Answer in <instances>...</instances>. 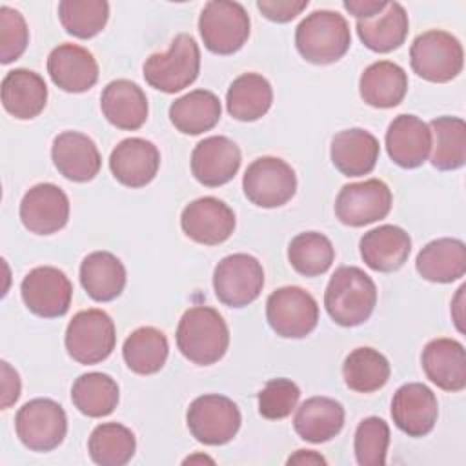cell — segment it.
<instances>
[{
  "mask_svg": "<svg viewBox=\"0 0 466 466\" xmlns=\"http://www.w3.org/2000/svg\"><path fill=\"white\" fill-rule=\"evenodd\" d=\"M58 18L69 35L82 40L93 38L107 24L109 4L106 0H62Z\"/></svg>",
  "mask_w": 466,
  "mask_h": 466,
  "instance_id": "41",
  "label": "cell"
},
{
  "mask_svg": "<svg viewBox=\"0 0 466 466\" xmlns=\"http://www.w3.org/2000/svg\"><path fill=\"white\" fill-rule=\"evenodd\" d=\"M20 295L31 313L44 319H55L67 313L73 286L62 269L53 266H38L24 277Z\"/></svg>",
  "mask_w": 466,
  "mask_h": 466,
  "instance_id": "13",
  "label": "cell"
},
{
  "mask_svg": "<svg viewBox=\"0 0 466 466\" xmlns=\"http://www.w3.org/2000/svg\"><path fill=\"white\" fill-rule=\"evenodd\" d=\"M29 44V29L20 11L0 7V62L11 64L20 58Z\"/></svg>",
  "mask_w": 466,
  "mask_h": 466,
  "instance_id": "44",
  "label": "cell"
},
{
  "mask_svg": "<svg viewBox=\"0 0 466 466\" xmlns=\"http://www.w3.org/2000/svg\"><path fill=\"white\" fill-rule=\"evenodd\" d=\"M431 149V131L415 115H399L386 131V151L390 158L406 169L422 166Z\"/></svg>",
  "mask_w": 466,
  "mask_h": 466,
  "instance_id": "22",
  "label": "cell"
},
{
  "mask_svg": "<svg viewBox=\"0 0 466 466\" xmlns=\"http://www.w3.org/2000/svg\"><path fill=\"white\" fill-rule=\"evenodd\" d=\"M300 399L299 386L289 379H271L258 391V411L264 419L280 420L291 415Z\"/></svg>",
  "mask_w": 466,
  "mask_h": 466,
  "instance_id": "43",
  "label": "cell"
},
{
  "mask_svg": "<svg viewBox=\"0 0 466 466\" xmlns=\"http://www.w3.org/2000/svg\"><path fill=\"white\" fill-rule=\"evenodd\" d=\"M242 157L238 146L222 135L200 140L191 153V173L208 187H218L229 182L240 167Z\"/></svg>",
  "mask_w": 466,
  "mask_h": 466,
  "instance_id": "18",
  "label": "cell"
},
{
  "mask_svg": "<svg viewBox=\"0 0 466 466\" xmlns=\"http://www.w3.org/2000/svg\"><path fill=\"white\" fill-rule=\"evenodd\" d=\"M388 359L373 348H355L342 364V377L350 390L359 393H373L390 379Z\"/></svg>",
  "mask_w": 466,
  "mask_h": 466,
  "instance_id": "39",
  "label": "cell"
},
{
  "mask_svg": "<svg viewBox=\"0 0 466 466\" xmlns=\"http://www.w3.org/2000/svg\"><path fill=\"white\" fill-rule=\"evenodd\" d=\"M51 158L60 175L73 182L93 180L102 166V157L87 135L80 131H64L55 137Z\"/></svg>",
  "mask_w": 466,
  "mask_h": 466,
  "instance_id": "20",
  "label": "cell"
},
{
  "mask_svg": "<svg viewBox=\"0 0 466 466\" xmlns=\"http://www.w3.org/2000/svg\"><path fill=\"white\" fill-rule=\"evenodd\" d=\"M118 384L115 379L100 371L80 375L71 388V400L75 408L93 419L113 413L118 404Z\"/></svg>",
  "mask_w": 466,
  "mask_h": 466,
  "instance_id": "37",
  "label": "cell"
},
{
  "mask_svg": "<svg viewBox=\"0 0 466 466\" xmlns=\"http://www.w3.org/2000/svg\"><path fill=\"white\" fill-rule=\"evenodd\" d=\"M177 346L193 364H215L226 355L229 346L228 324L215 308L193 306L178 320Z\"/></svg>",
  "mask_w": 466,
  "mask_h": 466,
  "instance_id": "2",
  "label": "cell"
},
{
  "mask_svg": "<svg viewBox=\"0 0 466 466\" xmlns=\"http://www.w3.org/2000/svg\"><path fill=\"white\" fill-rule=\"evenodd\" d=\"M273 102L271 84L258 73H244L237 76L228 93V113L240 122H253L262 118Z\"/></svg>",
  "mask_w": 466,
  "mask_h": 466,
  "instance_id": "34",
  "label": "cell"
},
{
  "mask_svg": "<svg viewBox=\"0 0 466 466\" xmlns=\"http://www.w3.org/2000/svg\"><path fill=\"white\" fill-rule=\"evenodd\" d=\"M135 450V433L118 422L98 424L87 441L89 457L100 466H124L133 459Z\"/></svg>",
  "mask_w": 466,
  "mask_h": 466,
  "instance_id": "38",
  "label": "cell"
},
{
  "mask_svg": "<svg viewBox=\"0 0 466 466\" xmlns=\"http://www.w3.org/2000/svg\"><path fill=\"white\" fill-rule=\"evenodd\" d=\"M69 218L67 195L51 182H42L27 189L20 202V220L25 229L36 235L60 231Z\"/></svg>",
  "mask_w": 466,
  "mask_h": 466,
  "instance_id": "16",
  "label": "cell"
},
{
  "mask_svg": "<svg viewBox=\"0 0 466 466\" xmlns=\"http://www.w3.org/2000/svg\"><path fill=\"white\" fill-rule=\"evenodd\" d=\"M193 462H209V464H213L215 461L209 459V457H206V455H193V457L184 459V464H193Z\"/></svg>",
  "mask_w": 466,
  "mask_h": 466,
  "instance_id": "50",
  "label": "cell"
},
{
  "mask_svg": "<svg viewBox=\"0 0 466 466\" xmlns=\"http://www.w3.org/2000/svg\"><path fill=\"white\" fill-rule=\"evenodd\" d=\"M379 153L380 146L375 135L360 127L339 131L331 138L329 157L333 166L344 177H362L371 173L379 160Z\"/></svg>",
  "mask_w": 466,
  "mask_h": 466,
  "instance_id": "26",
  "label": "cell"
},
{
  "mask_svg": "<svg viewBox=\"0 0 466 466\" xmlns=\"http://www.w3.org/2000/svg\"><path fill=\"white\" fill-rule=\"evenodd\" d=\"M167 353L169 344L166 335L153 326L137 328L122 346V357L127 368L138 375H153L160 371L167 360Z\"/></svg>",
  "mask_w": 466,
  "mask_h": 466,
  "instance_id": "35",
  "label": "cell"
},
{
  "mask_svg": "<svg viewBox=\"0 0 466 466\" xmlns=\"http://www.w3.org/2000/svg\"><path fill=\"white\" fill-rule=\"evenodd\" d=\"M186 422L191 435L208 446L229 442L242 422L237 404L218 393L197 397L186 413Z\"/></svg>",
  "mask_w": 466,
  "mask_h": 466,
  "instance_id": "9",
  "label": "cell"
},
{
  "mask_svg": "<svg viewBox=\"0 0 466 466\" xmlns=\"http://www.w3.org/2000/svg\"><path fill=\"white\" fill-rule=\"evenodd\" d=\"M359 248L368 268L380 273H391L400 269L408 260L411 238L402 228L382 224L364 233Z\"/></svg>",
  "mask_w": 466,
  "mask_h": 466,
  "instance_id": "24",
  "label": "cell"
},
{
  "mask_svg": "<svg viewBox=\"0 0 466 466\" xmlns=\"http://www.w3.org/2000/svg\"><path fill=\"white\" fill-rule=\"evenodd\" d=\"M288 464H326V459L313 450H299L288 459Z\"/></svg>",
  "mask_w": 466,
  "mask_h": 466,
  "instance_id": "48",
  "label": "cell"
},
{
  "mask_svg": "<svg viewBox=\"0 0 466 466\" xmlns=\"http://www.w3.org/2000/svg\"><path fill=\"white\" fill-rule=\"evenodd\" d=\"M417 273L430 282L448 284L466 273V246L459 238H437L428 242L415 258Z\"/></svg>",
  "mask_w": 466,
  "mask_h": 466,
  "instance_id": "28",
  "label": "cell"
},
{
  "mask_svg": "<svg viewBox=\"0 0 466 466\" xmlns=\"http://www.w3.org/2000/svg\"><path fill=\"white\" fill-rule=\"evenodd\" d=\"M426 377L444 391H462L466 388V353L455 339H433L420 355Z\"/></svg>",
  "mask_w": 466,
  "mask_h": 466,
  "instance_id": "23",
  "label": "cell"
},
{
  "mask_svg": "<svg viewBox=\"0 0 466 466\" xmlns=\"http://www.w3.org/2000/svg\"><path fill=\"white\" fill-rule=\"evenodd\" d=\"M439 415L435 393L422 382L400 386L391 399V417L395 426L408 437L428 435Z\"/></svg>",
  "mask_w": 466,
  "mask_h": 466,
  "instance_id": "17",
  "label": "cell"
},
{
  "mask_svg": "<svg viewBox=\"0 0 466 466\" xmlns=\"http://www.w3.org/2000/svg\"><path fill=\"white\" fill-rule=\"evenodd\" d=\"M47 102V86L44 78L31 69H13L2 80L4 109L18 120L38 116Z\"/></svg>",
  "mask_w": 466,
  "mask_h": 466,
  "instance_id": "27",
  "label": "cell"
},
{
  "mask_svg": "<svg viewBox=\"0 0 466 466\" xmlns=\"http://www.w3.org/2000/svg\"><path fill=\"white\" fill-rule=\"evenodd\" d=\"M388 2L384 0H344V9H348L357 20H366L379 15Z\"/></svg>",
  "mask_w": 466,
  "mask_h": 466,
  "instance_id": "47",
  "label": "cell"
},
{
  "mask_svg": "<svg viewBox=\"0 0 466 466\" xmlns=\"http://www.w3.org/2000/svg\"><path fill=\"white\" fill-rule=\"evenodd\" d=\"M344 426V408L329 397L306 399L293 419V428L302 441L320 444L331 441Z\"/></svg>",
  "mask_w": 466,
  "mask_h": 466,
  "instance_id": "30",
  "label": "cell"
},
{
  "mask_svg": "<svg viewBox=\"0 0 466 466\" xmlns=\"http://www.w3.org/2000/svg\"><path fill=\"white\" fill-rule=\"evenodd\" d=\"M335 258L331 240L319 231H304L291 238L288 246V260L291 268L304 277H319L326 273Z\"/></svg>",
  "mask_w": 466,
  "mask_h": 466,
  "instance_id": "40",
  "label": "cell"
},
{
  "mask_svg": "<svg viewBox=\"0 0 466 466\" xmlns=\"http://www.w3.org/2000/svg\"><path fill=\"white\" fill-rule=\"evenodd\" d=\"M464 289H466V286H461L459 289H457V297H455V300H453V306H451V313H453V320H455V324H457V328H459V331H464V328H462V315L461 313H457V311H461L462 309V295H464Z\"/></svg>",
  "mask_w": 466,
  "mask_h": 466,
  "instance_id": "49",
  "label": "cell"
},
{
  "mask_svg": "<svg viewBox=\"0 0 466 466\" xmlns=\"http://www.w3.org/2000/svg\"><path fill=\"white\" fill-rule=\"evenodd\" d=\"M431 166L441 171L459 169L466 162V124L459 116H437L430 122Z\"/></svg>",
  "mask_w": 466,
  "mask_h": 466,
  "instance_id": "36",
  "label": "cell"
},
{
  "mask_svg": "<svg viewBox=\"0 0 466 466\" xmlns=\"http://www.w3.org/2000/svg\"><path fill=\"white\" fill-rule=\"evenodd\" d=\"M408 91L406 71L390 60L373 62L368 66L359 80V93L362 100L379 109H390L402 102Z\"/></svg>",
  "mask_w": 466,
  "mask_h": 466,
  "instance_id": "29",
  "label": "cell"
},
{
  "mask_svg": "<svg viewBox=\"0 0 466 466\" xmlns=\"http://www.w3.org/2000/svg\"><path fill=\"white\" fill-rule=\"evenodd\" d=\"M220 100L208 89H195L169 106V120L184 135L209 131L220 120Z\"/></svg>",
  "mask_w": 466,
  "mask_h": 466,
  "instance_id": "33",
  "label": "cell"
},
{
  "mask_svg": "<svg viewBox=\"0 0 466 466\" xmlns=\"http://www.w3.org/2000/svg\"><path fill=\"white\" fill-rule=\"evenodd\" d=\"M47 73L62 91L84 93L96 84L98 64L86 47L60 44L47 56Z\"/></svg>",
  "mask_w": 466,
  "mask_h": 466,
  "instance_id": "21",
  "label": "cell"
},
{
  "mask_svg": "<svg viewBox=\"0 0 466 466\" xmlns=\"http://www.w3.org/2000/svg\"><path fill=\"white\" fill-rule=\"evenodd\" d=\"M350 44L351 35L346 18L329 9L313 11L295 31V46L300 56L319 66L340 60L350 49Z\"/></svg>",
  "mask_w": 466,
  "mask_h": 466,
  "instance_id": "3",
  "label": "cell"
},
{
  "mask_svg": "<svg viewBox=\"0 0 466 466\" xmlns=\"http://www.w3.org/2000/svg\"><path fill=\"white\" fill-rule=\"evenodd\" d=\"M146 82L162 93H178L191 86L200 71V49L195 38L180 33L166 53H153L144 66Z\"/></svg>",
  "mask_w": 466,
  "mask_h": 466,
  "instance_id": "4",
  "label": "cell"
},
{
  "mask_svg": "<svg viewBox=\"0 0 466 466\" xmlns=\"http://www.w3.org/2000/svg\"><path fill=\"white\" fill-rule=\"evenodd\" d=\"M264 286L262 264L248 253L224 257L213 271L217 299L229 308H244L257 300Z\"/></svg>",
  "mask_w": 466,
  "mask_h": 466,
  "instance_id": "12",
  "label": "cell"
},
{
  "mask_svg": "<svg viewBox=\"0 0 466 466\" xmlns=\"http://www.w3.org/2000/svg\"><path fill=\"white\" fill-rule=\"evenodd\" d=\"M235 224L233 209L215 197H200L189 202L180 215L184 235L206 246H217L228 240Z\"/></svg>",
  "mask_w": 466,
  "mask_h": 466,
  "instance_id": "15",
  "label": "cell"
},
{
  "mask_svg": "<svg viewBox=\"0 0 466 466\" xmlns=\"http://www.w3.org/2000/svg\"><path fill=\"white\" fill-rule=\"evenodd\" d=\"M160 167L158 147L138 137L124 138L116 144L109 157V169L113 177L127 187L147 186Z\"/></svg>",
  "mask_w": 466,
  "mask_h": 466,
  "instance_id": "19",
  "label": "cell"
},
{
  "mask_svg": "<svg viewBox=\"0 0 466 466\" xmlns=\"http://www.w3.org/2000/svg\"><path fill=\"white\" fill-rule=\"evenodd\" d=\"M15 428L22 444L31 451H51L67 433V417L53 399H33L16 411Z\"/></svg>",
  "mask_w": 466,
  "mask_h": 466,
  "instance_id": "10",
  "label": "cell"
},
{
  "mask_svg": "<svg viewBox=\"0 0 466 466\" xmlns=\"http://www.w3.org/2000/svg\"><path fill=\"white\" fill-rule=\"evenodd\" d=\"M308 0H258V11L271 22L286 24L308 7Z\"/></svg>",
  "mask_w": 466,
  "mask_h": 466,
  "instance_id": "45",
  "label": "cell"
},
{
  "mask_svg": "<svg viewBox=\"0 0 466 466\" xmlns=\"http://www.w3.org/2000/svg\"><path fill=\"white\" fill-rule=\"evenodd\" d=\"M391 200L390 187L379 178L346 184L337 195L335 215L346 226H368L390 213Z\"/></svg>",
  "mask_w": 466,
  "mask_h": 466,
  "instance_id": "14",
  "label": "cell"
},
{
  "mask_svg": "<svg viewBox=\"0 0 466 466\" xmlns=\"http://www.w3.org/2000/svg\"><path fill=\"white\" fill-rule=\"evenodd\" d=\"M377 304V286L368 273L357 266H340L331 275L324 306L328 315L339 326H359L366 322Z\"/></svg>",
  "mask_w": 466,
  "mask_h": 466,
  "instance_id": "1",
  "label": "cell"
},
{
  "mask_svg": "<svg viewBox=\"0 0 466 466\" xmlns=\"http://www.w3.org/2000/svg\"><path fill=\"white\" fill-rule=\"evenodd\" d=\"M390 446V426L379 417H366L355 430V457L360 466H384Z\"/></svg>",
  "mask_w": 466,
  "mask_h": 466,
  "instance_id": "42",
  "label": "cell"
},
{
  "mask_svg": "<svg viewBox=\"0 0 466 466\" xmlns=\"http://www.w3.org/2000/svg\"><path fill=\"white\" fill-rule=\"evenodd\" d=\"M360 42L375 53H390L400 47L408 36V15L399 2H388L386 7L366 20H357Z\"/></svg>",
  "mask_w": 466,
  "mask_h": 466,
  "instance_id": "32",
  "label": "cell"
},
{
  "mask_svg": "<svg viewBox=\"0 0 466 466\" xmlns=\"http://www.w3.org/2000/svg\"><path fill=\"white\" fill-rule=\"evenodd\" d=\"M248 200L258 208H279L293 198L297 175L293 167L279 157H260L253 160L242 178Z\"/></svg>",
  "mask_w": 466,
  "mask_h": 466,
  "instance_id": "11",
  "label": "cell"
},
{
  "mask_svg": "<svg viewBox=\"0 0 466 466\" xmlns=\"http://www.w3.org/2000/svg\"><path fill=\"white\" fill-rule=\"evenodd\" d=\"M2 408L13 406L20 397V377L16 370L9 366V362L2 360Z\"/></svg>",
  "mask_w": 466,
  "mask_h": 466,
  "instance_id": "46",
  "label": "cell"
},
{
  "mask_svg": "<svg viewBox=\"0 0 466 466\" xmlns=\"http://www.w3.org/2000/svg\"><path fill=\"white\" fill-rule=\"evenodd\" d=\"M126 279L124 264L109 251H93L80 264V284L96 302H109L120 297Z\"/></svg>",
  "mask_w": 466,
  "mask_h": 466,
  "instance_id": "31",
  "label": "cell"
},
{
  "mask_svg": "<svg viewBox=\"0 0 466 466\" xmlns=\"http://www.w3.org/2000/svg\"><path fill=\"white\" fill-rule=\"evenodd\" d=\"M410 64L420 78L444 84L462 71L464 51L451 33L430 29L413 40L410 47Z\"/></svg>",
  "mask_w": 466,
  "mask_h": 466,
  "instance_id": "5",
  "label": "cell"
},
{
  "mask_svg": "<svg viewBox=\"0 0 466 466\" xmlns=\"http://www.w3.org/2000/svg\"><path fill=\"white\" fill-rule=\"evenodd\" d=\"M66 350L78 364L106 360L116 344V329L111 317L96 308L78 311L66 329Z\"/></svg>",
  "mask_w": 466,
  "mask_h": 466,
  "instance_id": "7",
  "label": "cell"
},
{
  "mask_svg": "<svg viewBox=\"0 0 466 466\" xmlns=\"http://www.w3.org/2000/svg\"><path fill=\"white\" fill-rule=\"evenodd\" d=\"M249 15L238 2L211 0L198 16L204 46L215 55L237 53L249 36Z\"/></svg>",
  "mask_w": 466,
  "mask_h": 466,
  "instance_id": "6",
  "label": "cell"
},
{
  "mask_svg": "<svg viewBox=\"0 0 466 466\" xmlns=\"http://www.w3.org/2000/svg\"><path fill=\"white\" fill-rule=\"evenodd\" d=\"M266 319L277 335L284 339H302L317 328L319 304L306 289L284 286L268 297Z\"/></svg>",
  "mask_w": 466,
  "mask_h": 466,
  "instance_id": "8",
  "label": "cell"
},
{
  "mask_svg": "<svg viewBox=\"0 0 466 466\" xmlns=\"http://www.w3.org/2000/svg\"><path fill=\"white\" fill-rule=\"evenodd\" d=\"M100 107L109 124L124 131H135L147 120V98L135 82L118 78L109 82L100 95Z\"/></svg>",
  "mask_w": 466,
  "mask_h": 466,
  "instance_id": "25",
  "label": "cell"
}]
</instances>
